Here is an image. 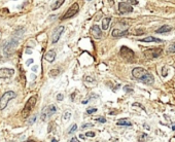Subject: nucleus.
<instances>
[{"instance_id":"nucleus-1","label":"nucleus","mask_w":175,"mask_h":142,"mask_svg":"<svg viewBox=\"0 0 175 142\" xmlns=\"http://www.w3.org/2000/svg\"><path fill=\"white\" fill-rule=\"evenodd\" d=\"M132 75H133V77L140 80L141 83H145V85H152L154 81V78L152 76V74H150L147 70H145L144 68H141V67L134 68L132 70Z\"/></svg>"},{"instance_id":"nucleus-2","label":"nucleus","mask_w":175,"mask_h":142,"mask_svg":"<svg viewBox=\"0 0 175 142\" xmlns=\"http://www.w3.org/2000/svg\"><path fill=\"white\" fill-rule=\"evenodd\" d=\"M36 101H37L36 96H31L30 98L28 99L27 103L25 104V107H24L23 111H22V115H23V117H27V116L29 115V113L32 111V109H33L34 106H35Z\"/></svg>"},{"instance_id":"nucleus-3","label":"nucleus","mask_w":175,"mask_h":142,"mask_svg":"<svg viewBox=\"0 0 175 142\" xmlns=\"http://www.w3.org/2000/svg\"><path fill=\"white\" fill-rule=\"evenodd\" d=\"M13 98H15V93L13 91L5 92V93L1 96V98H0V110H3V109L7 106L8 102Z\"/></svg>"},{"instance_id":"nucleus-4","label":"nucleus","mask_w":175,"mask_h":142,"mask_svg":"<svg viewBox=\"0 0 175 142\" xmlns=\"http://www.w3.org/2000/svg\"><path fill=\"white\" fill-rule=\"evenodd\" d=\"M57 112V107L54 105V104H51V105L46 106L42 109L41 111V115H40V119L41 121H45L47 119H49L51 116H53L55 113Z\"/></svg>"},{"instance_id":"nucleus-5","label":"nucleus","mask_w":175,"mask_h":142,"mask_svg":"<svg viewBox=\"0 0 175 142\" xmlns=\"http://www.w3.org/2000/svg\"><path fill=\"white\" fill-rule=\"evenodd\" d=\"M78 11H79V5H78V3L74 2L71 6H70L69 8H68V11H67L66 13H64V16L62 17L61 19H62V20L71 19V18H73V17H74L76 13H78Z\"/></svg>"},{"instance_id":"nucleus-6","label":"nucleus","mask_w":175,"mask_h":142,"mask_svg":"<svg viewBox=\"0 0 175 142\" xmlns=\"http://www.w3.org/2000/svg\"><path fill=\"white\" fill-rule=\"evenodd\" d=\"M163 53V49L161 47H156V49H149L144 51L143 55L147 59H156V58L160 57Z\"/></svg>"},{"instance_id":"nucleus-7","label":"nucleus","mask_w":175,"mask_h":142,"mask_svg":"<svg viewBox=\"0 0 175 142\" xmlns=\"http://www.w3.org/2000/svg\"><path fill=\"white\" fill-rule=\"evenodd\" d=\"M120 53H121L122 57L125 58V59L128 60V61H132V60L134 59V57H135V54H134L133 51H132L131 49H129L128 47H125V45L122 47Z\"/></svg>"},{"instance_id":"nucleus-8","label":"nucleus","mask_w":175,"mask_h":142,"mask_svg":"<svg viewBox=\"0 0 175 142\" xmlns=\"http://www.w3.org/2000/svg\"><path fill=\"white\" fill-rule=\"evenodd\" d=\"M118 11L121 13H132L133 7L130 5V2H120L118 3Z\"/></svg>"},{"instance_id":"nucleus-9","label":"nucleus","mask_w":175,"mask_h":142,"mask_svg":"<svg viewBox=\"0 0 175 142\" xmlns=\"http://www.w3.org/2000/svg\"><path fill=\"white\" fill-rule=\"evenodd\" d=\"M15 73V70L10 69V68H1L0 69V78H9L11 77Z\"/></svg>"},{"instance_id":"nucleus-10","label":"nucleus","mask_w":175,"mask_h":142,"mask_svg":"<svg viewBox=\"0 0 175 142\" xmlns=\"http://www.w3.org/2000/svg\"><path fill=\"white\" fill-rule=\"evenodd\" d=\"M64 29H65L64 26H60L59 28H57L56 30H55L54 34H53V39H51V42H53V43H57V42L59 41L62 33L64 32Z\"/></svg>"},{"instance_id":"nucleus-11","label":"nucleus","mask_w":175,"mask_h":142,"mask_svg":"<svg viewBox=\"0 0 175 142\" xmlns=\"http://www.w3.org/2000/svg\"><path fill=\"white\" fill-rule=\"evenodd\" d=\"M91 33L94 36V38L96 39H100V37L102 36V33H101V29L98 25H94V26L91 28Z\"/></svg>"},{"instance_id":"nucleus-12","label":"nucleus","mask_w":175,"mask_h":142,"mask_svg":"<svg viewBox=\"0 0 175 142\" xmlns=\"http://www.w3.org/2000/svg\"><path fill=\"white\" fill-rule=\"evenodd\" d=\"M129 31L128 30H120V29H116L114 28L111 32V35L113 37H122V36H125V35H128Z\"/></svg>"},{"instance_id":"nucleus-13","label":"nucleus","mask_w":175,"mask_h":142,"mask_svg":"<svg viewBox=\"0 0 175 142\" xmlns=\"http://www.w3.org/2000/svg\"><path fill=\"white\" fill-rule=\"evenodd\" d=\"M44 59H45L47 62L53 63L55 61V59H56V52H55V51H53V49L49 51V52L44 55Z\"/></svg>"},{"instance_id":"nucleus-14","label":"nucleus","mask_w":175,"mask_h":142,"mask_svg":"<svg viewBox=\"0 0 175 142\" xmlns=\"http://www.w3.org/2000/svg\"><path fill=\"white\" fill-rule=\"evenodd\" d=\"M172 30V27L169 26V25H163L162 27H160L158 30H156V33L157 34H164L167 33V32H170Z\"/></svg>"},{"instance_id":"nucleus-15","label":"nucleus","mask_w":175,"mask_h":142,"mask_svg":"<svg viewBox=\"0 0 175 142\" xmlns=\"http://www.w3.org/2000/svg\"><path fill=\"white\" fill-rule=\"evenodd\" d=\"M139 41H142V42H162L163 40L162 39L156 38V37H154V36H147V37H145V38L139 39Z\"/></svg>"},{"instance_id":"nucleus-16","label":"nucleus","mask_w":175,"mask_h":142,"mask_svg":"<svg viewBox=\"0 0 175 142\" xmlns=\"http://www.w3.org/2000/svg\"><path fill=\"white\" fill-rule=\"evenodd\" d=\"M118 126H127V127H131L132 126V123L129 119H122L116 123Z\"/></svg>"},{"instance_id":"nucleus-17","label":"nucleus","mask_w":175,"mask_h":142,"mask_svg":"<svg viewBox=\"0 0 175 142\" xmlns=\"http://www.w3.org/2000/svg\"><path fill=\"white\" fill-rule=\"evenodd\" d=\"M111 18H105L102 21V30H107L109 25H110Z\"/></svg>"},{"instance_id":"nucleus-18","label":"nucleus","mask_w":175,"mask_h":142,"mask_svg":"<svg viewBox=\"0 0 175 142\" xmlns=\"http://www.w3.org/2000/svg\"><path fill=\"white\" fill-rule=\"evenodd\" d=\"M64 2H65L64 0H59V1H56V2L51 5V9H53V11H56V9H58V8H59Z\"/></svg>"},{"instance_id":"nucleus-19","label":"nucleus","mask_w":175,"mask_h":142,"mask_svg":"<svg viewBox=\"0 0 175 142\" xmlns=\"http://www.w3.org/2000/svg\"><path fill=\"white\" fill-rule=\"evenodd\" d=\"M49 76H51V77H56L57 75L60 74V70L59 69H53L49 71Z\"/></svg>"},{"instance_id":"nucleus-20","label":"nucleus","mask_w":175,"mask_h":142,"mask_svg":"<svg viewBox=\"0 0 175 142\" xmlns=\"http://www.w3.org/2000/svg\"><path fill=\"white\" fill-rule=\"evenodd\" d=\"M70 119H71V112H70V111H65L64 115H63V119H64V121H68Z\"/></svg>"},{"instance_id":"nucleus-21","label":"nucleus","mask_w":175,"mask_h":142,"mask_svg":"<svg viewBox=\"0 0 175 142\" xmlns=\"http://www.w3.org/2000/svg\"><path fill=\"white\" fill-rule=\"evenodd\" d=\"M168 53H173V54L175 53V42L174 43H171L168 47Z\"/></svg>"},{"instance_id":"nucleus-22","label":"nucleus","mask_w":175,"mask_h":142,"mask_svg":"<svg viewBox=\"0 0 175 142\" xmlns=\"http://www.w3.org/2000/svg\"><path fill=\"white\" fill-rule=\"evenodd\" d=\"M77 130V126H76V124H74V125H72L71 126V128H70V130L68 131V134H72V133H74L75 131Z\"/></svg>"},{"instance_id":"nucleus-23","label":"nucleus","mask_w":175,"mask_h":142,"mask_svg":"<svg viewBox=\"0 0 175 142\" xmlns=\"http://www.w3.org/2000/svg\"><path fill=\"white\" fill-rule=\"evenodd\" d=\"M87 112L88 114H92V113H95V112H97V108H88L87 109Z\"/></svg>"},{"instance_id":"nucleus-24","label":"nucleus","mask_w":175,"mask_h":142,"mask_svg":"<svg viewBox=\"0 0 175 142\" xmlns=\"http://www.w3.org/2000/svg\"><path fill=\"white\" fill-rule=\"evenodd\" d=\"M96 121H97L98 123H101V124H105V123H106V119H105V117H98Z\"/></svg>"},{"instance_id":"nucleus-25","label":"nucleus","mask_w":175,"mask_h":142,"mask_svg":"<svg viewBox=\"0 0 175 142\" xmlns=\"http://www.w3.org/2000/svg\"><path fill=\"white\" fill-rule=\"evenodd\" d=\"M85 136L87 137H95V133H94V132H87V133H85Z\"/></svg>"},{"instance_id":"nucleus-26","label":"nucleus","mask_w":175,"mask_h":142,"mask_svg":"<svg viewBox=\"0 0 175 142\" xmlns=\"http://www.w3.org/2000/svg\"><path fill=\"white\" fill-rule=\"evenodd\" d=\"M85 81H87V83H94L95 80H94V78H93V77L87 76V77H85Z\"/></svg>"},{"instance_id":"nucleus-27","label":"nucleus","mask_w":175,"mask_h":142,"mask_svg":"<svg viewBox=\"0 0 175 142\" xmlns=\"http://www.w3.org/2000/svg\"><path fill=\"white\" fill-rule=\"evenodd\" d=\"M63 99H64V96L62 95V94H58L57 95V100L58 101H63Z\"/></svg>"},{"instance_id":"nucleus-28","label":"nucleus","mask_w":175,"mask_h":142,"mask_svg":"<svg viewBox=\"0 0 175 142\" xmlns=\"http://www.w3.org/2000/svg\"><path fill=\"white\" fill-rule=\"evenodd\" d=\"M35 121H36V115H34L32 119H30V121H29V125H32V124H34L35 123Z\"/></svg>"},{"instance_id":"nucleus-29","label":"nucleus","mask_w":175,"mask_h":142,"mask_svg":"<svg viewBox=\"0 0 175 142\" xmlns=\"http://www.w3.org/2000/svg\"><path fill=\"white\" fill-rule=\"evenodd\" d=\"M88 127H93V124H85L81 126V129H85Z\"/></svg>"},{"instance_id":"nucleus-30","label":"nucleus","mask_w":175,"mask_h":142,"mask_svg":"<svg viewBox=\"0 0 175 142\" xmlns=\"http://www.w3.org/2000/svg\"><path fill=\"white\" fill-rule=\"evenodd\" d=\"M32 63H33V59H30V60H28V61H27V62H26V65H30V64H32Z\"/></svg>"},{"instance_id":"nucleus-31","label":"nucleus","mask_w":175,"mask_h":142,"mask_svg":"<svg viewBox=\"0 0 175 142\" xmlns=\"http://www.w3.org/2000/svg\"><path fill=\"white\" fill-rule=\"evenodd\" d=\"M130 3L131 4H138V1H136V0H132V1H130Z\"/></svg>"},{"instance_id":"nucleus-32","label":"nucleus","mask_w":175,"mask_h":142,"mask_svg":"<svg viewBox=\"0 0 175 142\" xmlns=\"http://www.w3.org/2000/svg\"><path fill=\"white\" fill-rule=\"evenodd\" d=\"M71 142H79V141L77 140V138H75V137H73V138H71Z\"/></svg>"},{"instance_id":"nucleus-33","label":"nucleus","mask_w":175,"mask_h":142,"mask_svg":"<svg viewBox=\"0 0 175 142\" xmlns=\"http://www.w3.org/2000/svg\"><path fill=\"white\" fill-rule=\"evenodd\" d=\"M124 90H126L127 92H131V89H129V87H125V88H124Z\"/></svg>"},{"instance_id":"nucleus-34","label":"nucleus","mask_w":175,"mask_h":142,"mask_svg":"<svg viewBox=\"0 0 175 142\" xmlns=\"http://www.w3.org/2000/svg\"><path fill=\"white\" fill-rule=\"evenodd\" d=\"M37 68H38L37 66H34V67L32 68V70H33V71H36V70H37Z\"/></svg>"},{"instance_id":"nucleus-35","label":"nucleus","mask_w":175,"mask_h":142,"mask_svg":"<svg viewBox=\"0 0 175 142\" xmlns=\"http://www.w3.org/2000/svg\"><path fill=\"white\" fill-rule=\"evenodd\" d=\"M88 101H89V99H85V101H82V104H85V103H88Z\"/></svg>"},{"instance_id":"nucleus-36","label":"nucleus","mask_w":175,"mask_h":142,"mask_svg":"<svg viewBox=\"0 0 175 142\" xmlns=\"http://www.w3.org/2000/svg\"><path fill=\"white\" fill-rule=\"evenodd\" d=\"M79 137L81 138V139H85V136H83V135H79Z\"/></svg>"},{"instance_id":"nucleus-37","label":"nucleus","mask_w":175,"mask_h":142,"mask_svg":"<svg viewBox=\"0 0 175 142\" xmlns=\"http://www.w3.org/2000/svg\"><path fill=\"white\" fill-rule=\"evenodd\" d=\"M51 142H58V141H57L56 139H53V140H51Z\"/></svg>"}]
</instances>
